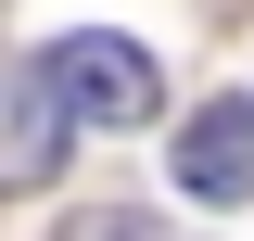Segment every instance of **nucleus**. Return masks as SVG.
Returning <instances> with one entry per match:
<instances>
[{
    "instance_id": "1",
    "label": "nucleus",
    "mask_w": 254,
    "mask_h": 241,
    "mask_svg": "<svg viewBox=\"0 0 254 241\" xmlns=\"http://www.w3.org/2000/svg\"><path fill=\"white\" fill-rule=\"evenodd\" d=\"M51 89H64V115H76V127H153V115H165L153 51H140V38H115V26L51 38Z\"/></svg>"
},
{
    "instance_id": "2",
    "label": "nucleus",
    "mask_w": 254,
    "mask_h": 241,
    "mask_svg": "<svg viewBox=\"0 0 254 241\" xmlns=\"http://www.w3.org/2000/svg\"><path fill=\"white\" fill-rule=\"evenodd\" d=\"M64 152H76V115H64L51 51H38V63H13V76H0V190H51Z\"/></svg>"
},
{
    "instance_id": "3",
    "label": "nucleus",
    "mask_w": 254,
    "mask_h": 241,
    "mask_svg": "<svg viewBox=\"0 0 254 241\" xmlns=\"http://www.w3.org/2000/svg\"><path fill=\"white\" fill-rule=\"evenodd\" d=\"M178 190L190 203H254V102H203V115L178 127Z\"/></svg>"
},
{
    "instance_id": "4",
    "label": "nucleus",
    "mask_w": 254,
    "mask_h": 241,
    "mask_svg": "<svg viewBox=\"0 0 254 241\" xmlns=\"http://www.w3.org/2000/svg\"><path fill=\"white\" fill-rule=\"evenodd\" d=\"M51 241H153V216H140V203H89V216H64Z\"/></svg>"
}]
</instances>
